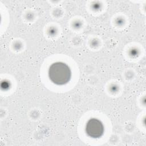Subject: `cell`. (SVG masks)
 I'll return each mask as SVG.
<instances>
[{"label":"cell","instance_id":"6da1fadb","mask_svg":"<svg viewBox=\"0 0 146 146\" xmlns=\"http://www.w3.org/2000/svg\"><path fill=\"white\" fill-rule=\"evenodd\" d=\"M48 76L53 83L56 85H64L70 80L71 71L66 63L56 62L50 66Z\"/></svg>","mask_w":146,"mask_h":146},{"label":"cell","instance_id":"7a4b0ae2","mask_svg":"<svg viewBox=\"0 0 146 146\" xmlns=\"http://www.w3.org/2000/svg\"><path fill=\"white\" fill-rule=\"evenodd\" d=\"M86 132L88 136L92 138H98L102 136L104 132L103 123L98 119L92 118L90 119L86 125Z\"/></svg>","mask_w":146,"mask_h":146}]
</instances>
